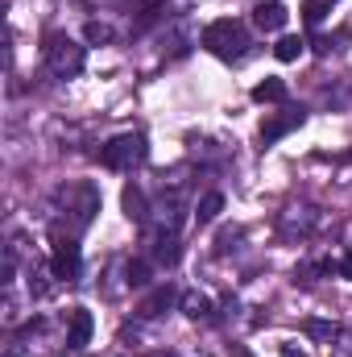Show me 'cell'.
Segmentation results:
<instances>
[{
    "mask_svg": "<svg viewBox=\"0 0 352 357\" xmlns=\"http://www.w3.org/2000/svg\"><path fill=\"white\" fill-rule=\"evenodd\" d=\"M203 46H207L216 59L237 63V59L245 54V46H249V33H245V25H241V21L220 17V21H211V25L203 29Z\"/></svg>",
    "mask_w": 352,
    "mask_h": 357,
    "instance_id": "obj_1",
    "label": "cell"
},
{
    "mask_svg": "<svg viewBox=\"0 0 352 357\" xmlns=\"http://www.w3.org/2000/svg\"><path fill=\"white\" fill-rule=\"evenodd\" d=\"M83 63H88V50H83L79 42H71V38H63V33H50V38H46V67H50V75L71 79V75L83 71Z\"/></svg>",
    "mask_w": 352,
    "mask_h": 357,
    "instance_id": "obj_2",
    "label": "cell"
},
{
    "mask_svg": "<svg viewBox=\"0 0 352 357\" xmlns=\"http://www.w3.org/2000/svg\"><path fill=\"white\" fill-rule=\"evenodd\" d=\"M145 137L141 133H116L104 150H99V162L108 167V171H133L137 162H145Z\"/></svg>",
    "mask_w": 352,
    "mask_h": 357,
    "instance_id": "obj_3",
    "label": "cell"
},
{
    "mask_svg": "<svg viewBox=\"0 0 352 357\" xmlns=\"http://www.w3.org/2000/svg\"><path fill=\"white\" fill-rule=\"evenodd\" d=\"M83 266V254H79V241L75 237H54V254H50V274L58 282H75Z\"/></svg>",
    "mask_w": 352,
    "mask_h": 357,
    "instance_id": "obj_4",
    "label": "cell"
},
{
    "mask_svg": "<svg viewBox=\"0 0 352 357\" xmlns=\"http://www.w3.org/2000/svg\"><path fill=\"white\" fill-rule=\"evenodd\" d=\"M67 324H71V333H67V345H71V349H88V345H91V333H95V320H91V312H88V307H71Z\"/></svg>",
    "mask_w": 352,
    "mask_h": 357,
    "instance_id": "obj_5",
    "label": "cell"
},
{
    "mask_svg": "<svg viewBox=\"0 0 352 357\" xmlns=\"http://www.w3.org/2000/svg\"><path fill=\"white\" fill-rule=\"evenodd\" d=\"M307 121V112L298 108V112H278V116H269V121H262V142L269 146V142H278V137H286L290 129H298Z\"/></svg>",
    "mask_w": 352,
    "mask_h": 357,
    "instance_id": "obj_6",
    "label": "cell"
},
{
    "mask_svg": "<svg viewBox=\"0 0 352 357\" xmlns=\"http://www.w3.org/2000/svg\"><path fill=\"white\" fill-rule=\"evenodd\" d=\"M286 17H290V13H286V4H282V0H269V4H257V8H253V25L265 29V33L282 29V25H286Z\"/></svg>",
    "mask_w": 352,
    "mask_h": 357,
    "instance_id": "obj_7",
    "label": "cell"
},
{
    "mask_svg": "<svg viewBox=\"0 0 352 357\" xmlns=\"http://www.w3.org/2000/svg\"><path fill=\"white\" fill-rule=\"evenodd\" d=\"M120 199H125V216H129V220H137V225H145V216H150V208H145V191H141L137 183H129Z\"/></svg>",
    "mask_w": 352,
    "mask_h": 357,
    "instance_id": "obj_8",
    "label": "cell"
},
{
    "mask_svg": "<svg viewBox=\"0 0 352 357\" xmlns=\"http://www.w3.org/2000/svg\"><path fill=\"white\" fill-rule=\"evenodd\" d=\"M303 50H307V42H303V38H294V33H286V38H278L273 59H278V63H294V59H303Z\"/></svg>",
    "mask_w": 352,
    "mask_h": 357,
    "instance_id": "obj_9",
    "label": "cell"
},
{
    "mask_svg": "<svg viewBox=\"0 0 352 357\" xmlns=\"http://www.w3.org/2000/svg\"><path fill=\"white\" fill-rule=\"evenodd\" d=\"M220 212H224V195H220V191H207V195L199 199V208H195V220H199V225H211Z\"/></svg>",
    "mask_w": 352,
    "mask_h": 357,
    "instance_id": "obj_10",
    "label": "cell"
},
{
    "mask_svg": "<svg viewBox=\"0 0 352 357\" xmlns=\"http://www.w3.org/2000/svg\"><path fill=\"white\" fill-rule=\"evenodd\" d=\"M170 303H175V287L166 282V287H158V291H154V295H150V299L141 303V316H162V312H166Z\"/></svg>",
    "mask_w": 352,
    "mask_h": 357,
    "instance_id": "obj_11",
    "label": "cell"
},
{
    "mask_svg": "<svg viewBox=\"0 0 352 357\" xmlns=\"http://www.w3.org/2000/svg\"><path fill=\"white\" fill-rule=\"evenodd\" d=\"M182 312H186L191 320H207V316H211V299L199 295V291H186V295H182Z\"/></svg>",
    "mask_w": 352,
    "mask_h": 357,
    "instance_id": "obj_12",
    "label": "cell"
},
{
    "mask_svg": "<svg viewBox=\"0 0 352 357\" xmlns=\"http://www.w3.org/2000/svg\"><path fill=\"white\" fill-rule=\"evenodd\" d=\"M154 258H158L162 266H175V262H178V237H175V233H166V229L158 233V245H154Z\"/></svg>",
    "mask_w": 352,
    "mask_h": 357,
    "instance_id": "obj_13",
    "label": "cell"
},
{
    "mask_svg": "<svg viewBox=\"0 0 352 357\" xmlns=\"http://www.w3.org/2000/svg\"><path fill=\"white\" fill-rule=\"evenodd\" d=\"M253 100H257V104H282V100H286V84H282V79H262V84L253 88Z\"/></svg>",
    "mask_w": 352,
    "mask_h": 357,
    "instance_id": "obj_14",
    "label": "cell"
},
{
    "mask_svg": "<svg viewBox=\"0 0 352 357\" xmlns=\"http://www.w3.org/2000/svg\"><path fill=\"white\" fill-rule=\"evenodd\" d=\"M328 13H332V0H307V4H303V21H307L311 29H315V25H323V17H328Z\"/></svg>",
    "mask_w": 352,
    "mask_h": 357,
    "instance_id": "obj_15",
    "label": "cell"
},
{
    "mask_svg": "<svg viewBox=\"0 0 352 357\" xmlns=\"http://www.w3.org/2000/svg\"><path fill=\"white\" fill-rule=\"evenodd\" d=\"M125 282H129V287H145V282H150V266H145L141 258L129 262V266H125Z\"/></svg>",
    "mask_w": 352,
    "mask_h": 357,
    "instance_id": "obj_16",
    "label": "cell"
},
{
    "mask_svg": "<svg viewBox=\"0 0 352 357\" xmlns=\"http://www.w3.org/2000/svg\"><path fill=\"white\" fill-rule=\"evenodd\" d=\"M83 38H88V42H112V29H108L104 21H88V29H83Z\"/></svg>",
    "mask_w": 352,
    "mask_h": 357,
    "instance_id": "obj_17",
    "label": "cell"
},
{
    "mask_svg": "<svg viewBox=\"0 0 352 357\" xmlns=\"http://www.w3.org/2000/svg\"><path fill=\"white\" fill-rule=\"evenodd\" d=\"M307 333H311V337H336V324H319V320H311Z\"/></svg>",
    "mask_w": 352,
    "mask_h": 357,
    "instance_id": "obj_18",
    "label": "cell"
},
{
    "mask_svg": "<svg viewBox=\"0 0 352 357\" xmlns=\"http://www.w3.org/2000/svg\"><path fill=\"white\" fill-rule=\"evenodd\" d=\"M336 270H340L344 278H352V254H349V258H344V262H340V266H336Z\"/></svg>",
    "mask_w": 352,
    "mask_h": 357,
    "instance_id": "obj_19",
    "label": "cell"
},
{
    "mask_svg": "<svg viewBox=\"0 0 352 357\" xmlns=\"http://www.w3.org/2000/svg\"><path fill=\"white\" fill-rule=\"evenodd\" d=\"M282 357H307V354H298L294 345H282Z\"/></svg>",
    "mask_w": 352,
    "mask_h": 357,
    "instance_id": "obj_20",
    "label": "cell"
},
{
    "mask_svg": "<svg viewBox=\"0 0 352 357\" xmlns=\"http://www.w3.org/2000/svg\"><path fill=\"white\" fill-rule=\"evenodd\" d=\"M145 357H175V354H145Z\"/></svg>",
    "mask_w": 352,
    "mask_h": 357,
    "instance_id": "obj_21",
    "label": "cell"
},
{
    "mask_svg": "<svg viewBox=\"0 0 352 357\" xmlns=\"http://www.w3.org/2000/svg\"><path fill=\"white\" fill-rule=\"evenodd\" d=\"M8 357H21V354H17V349H13V354H8Z\"/></svg>",
    "mask_w": 352,
    "mask_h": 357,
    "instance_id": "obj_22",
    "label": "cell"
}]
</instances>
